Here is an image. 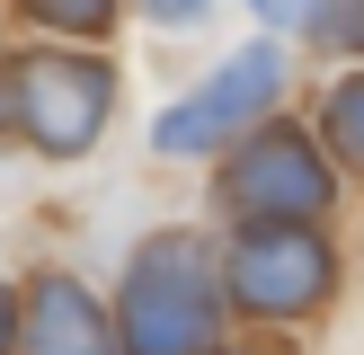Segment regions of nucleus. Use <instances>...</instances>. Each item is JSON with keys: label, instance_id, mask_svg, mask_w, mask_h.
Masks as SVG:
<instances>
[{"label": "nucleus", "instance_id": "nucleus-1", "mask_svg": "<svg viewBox=\"0 0 364 355\" xmlns=\"http://www.w3.org/2000/svg\"><path fill=\"white\" fill-rule=\"evenodd\" d=\"M223 329L205 248L196 240H151L124 266V346L134 355H205Z\"/></svg>", "mask_w": 364, "mask_h": 355}, {"label": "nucleus", "instance_id": "nucleus-9", "mask_svg": "<svg viewBox=\"0 0 364 355\" xmlns=\"http://www.w3.org/2000/svg\"><path fill=\"white\" fill-rule=\"evenodd\" d=\"M249 9H258V18H267V27H302V18H311V9H320V0H249Z\"/></svg>", "mask_w": 364, "mask_h": 355}, {"label": "nucleus", "instance_id": "nucleus-4", "mask_svg": "<svg viewBox=\"0 0 364 355\" xmlns=\"http://www.w3.org/2000/svg\"><path fill=\"white\" fill-rule=\"evenodd\" d=\"M9 116L27 124L45 151H89L107 124V71L80 62V53H27V62L9 71Z\"/></svg>", "mask_w": 364, "mask_h": 355}, {"label": "nucleus", "instance_id": "nucleus-2", "mask_svg": "<svg viewBox=\"0 0 364 355\" xmlns=\"http://www.w3.org/2000/svg\"><path fill=\"white\" fill-rule=\"evenodd\" d=\"M223 195L249 213V231H276V222L311 231V213H329V160H320L294 124H276V133H249L240 142Z\"/></svg>", "mask_w": 364, "mask_h": 355}, {"label": "nucleus", "instance_id": "nucleus-8", "mask_svg": "<svg viewBox=\"0 0 364 355\" xmlns=\"http://www.w3.org/2000/svg\"><path fill=\"white\" fill-rule=\"evenodd\" d=\"M45 27H71V36H98L107 18H116V0H27Z\"/></svg>", "mask_w": 364, "mask_h": 355}, {"label": "nucleus", "instance_id": "nucleus-13", "mask_svg": "<svg viewBox=\"0 0 364 355\" xmlns=\"http://www.w3.org/2000/svg\"><path fill=\"white\" fill-rule=\"evenodd\" d=\"M0 116H9V98H0Z\"/></svg>", "mask_w": 364, "mask_h": 355}, {"label": "nucleus", "instance_id": "nucleus-6", "mask_svg": "<svg viewBox=\"0 0 364 355\" xmlns=\"http://www.w3.org/2000/svg\"><path fill=\"white\" fill-rule=\"evenodd\" d=\"M27 355H116V329H107V311L80 293V284H36L27 302Z\"/></svg>", "mask_w": 364, "mask_h": 355}, {"label": "nucleus", "instance_id": "nucleus-12", "mask_svg": "<svg viewBox=\"0 0 364 355\" xmlns=\"http://www.w3.org/2000/svg\"><path fill=\"white\" fill-rule=\"evenodd\" d=\"M9 337H18V311H9V293H0V355H9Z\"/></svg>", "mask_w": 364, "mask_h": 355}, {"label": "nucleus", "instance_id": "nucleus-11", "mask_svg": "<svg viewBox=\"0 0 364 355\" xmlns=\"http://www.w3.org/2000/svg\"><path fill=\"white\" fill-rule=\"evenodd\" d=\"M205 0H151V18H196Z\"/></svg>", "mask_w": 364, "mask_h": 355}, {"label": "nucleus", "instance_id": "nucleus-3", "mask_svg": "<svg viewBox=\"0 0 364 355\" xmlns=\"http://www.w3.org/2000/svg\"><path fill=\"white\" fill-rule=\"evenodd\" d=\"M276 89H284V53L276 45H249V53H231L223 71H213L205 89H196L187 106H169V116L151 124V151H213V142H231V133H249V124L276 106Z\"/></svg>", "mask_w": 364, "mask_h": 355}, {"label": "nucleus", "instance_id": "nucleus-10", "mask_svg": "<svg viewBox=\"0 0 364 355\" xmlns=\"http://www.w3.org/2000/svg\"><path fill=\"white\" fill-rule=\"evenodd\" d=\"M329 45H364V0H347V9L329 18Z\"/></svg>", "mask_w": 364, "mask_h": 355}, {"label": "nucleus", "instance_id": "nucleus-5", "mask_svg": "<svg viewBox=\"0 0 364 355\" xmlns=\"http://www.w3.org/2000/svg\"><path fill=\"white\" fill-rule=\"evenodd\" d=\"M329 275H338V258H329L320 231L276 222V231H240V240H231V293H240L249 311L294 320V311H311V302L329 293Z\"/></svg>", "mask_w": 364, "mask_h": 355}, {"label": "nucleus", "instance_id": "nucleus-7", "mask_svg": "<svg viewBox=\"0 0 364 355\" xmlns=\"http://www.w3.org/2000/svg\"><path fill=\"white\" fill-rule=\"evenodd\" d=\"M329 142H338V151H347L355 169H364V80H347V89L329 98Z\"/></svg>", "mask_w": 364, "mask_h": 355}]
</instances>
